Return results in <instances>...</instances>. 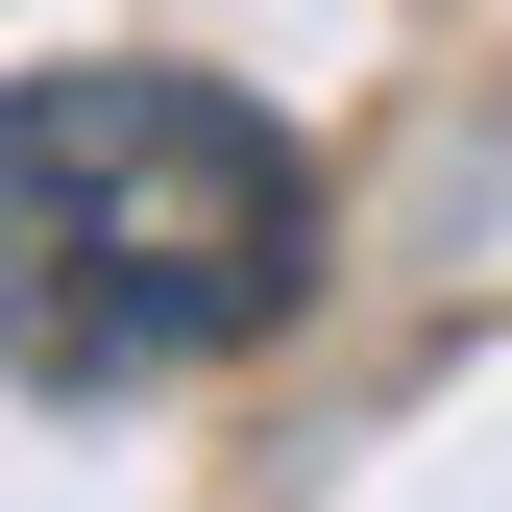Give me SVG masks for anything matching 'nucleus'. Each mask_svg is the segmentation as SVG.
<instances>
[{
  "label": "nucleus",
  "instance_id": "f257e3e1",
  "mask_svg": "<svg viewBox=\"0 0 512 512\" xmlns=\"http://www.w3.org/2000/svg\"><path fill=\"white\" fill-rule=\"evenodd\" d=\"M293 293H317V147L244 74H171V49L0 74V366L25 391L244 366Z\"/></svg>",
  "mask_w": 512,
  "mask_h": 512
}]
</instances>
